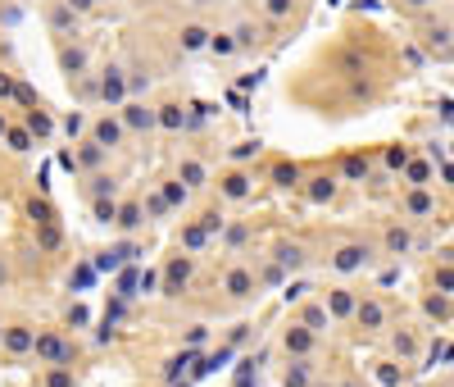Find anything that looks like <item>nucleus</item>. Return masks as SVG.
<instances>
[{"mask_svg":"<svg viewBox=\"0 0 454 387\" xmlns=\"http://www.w3.org/2000/svg\"><path fill=\"white\" fill-rule=\"evenodd\" d=\"M32 351H37V360H50V365H68V360H73V346H68L59 332H37Z\"/></svg>","mask_w":454,"mask_h":387,"instance_id":"1","label":"nucleus"},{"mask_svg":"<svg viewBox=\"0 0 454 387\" xmlns=\"http://www.w3.org/2000/svg\"><path fill=\"white\" fill-rule=\"evenodd\" d=\"M314 337H318V332H309L300 319H295V323H286V332H282V351L295 355V360H304V355L314 351Z\"/></svg>","mask_w":454,"mask_h":387,"instance_id":"2","label":"nucleus"},{"mask_svg":"<svg viewBox=\"0 0 454 387\" xmlns=\"http://www.w3.org/2000/svg\"><path fill=\"white\" fill-rule=\"evenodd\" d=\"M355 323H359V328H368V332H382V328H386V305L373 301V296H364L355 305Z\"/></svg>","mask_w":454,"mask_h":387,"instance_id":"3","label":"nucleus"},{"mask_svg":"<svg viewBox=\"0 0 454 387\" xmlns=\"http://www.w3.org/2000/svg\"><path fill=\"white\" fill-rule=\"evenodd\" d=\"M368 260H373V251L368 246H359V242H350V246H341V251L332 255V265L341 269V274H355V269H364Z\"/></svg>","mask_w":454,"mask_h":387,"instance_id":"4","label":"nucleus"},{"mask_svg":"<svg viewBox=\"0 0 454 387\" xmlns=\"http://www.w3.org/2000/svg\"><path fill=\"white\" fill-rule=\"evenodd\" d=\"M123 133H128V128H123V119H114V114H105V119L91 123V142L96 146H119Z\"/></svg>","mask_w":454,"mask_h":387,"instance_id":"5","label":"nucleus"},{"mask_svg":"<svg viewBox=\"0 0 454 387\" xmlns=\"http://www.w3.org/2000/svg\"><path fill=\"white\" fill-rule=\"evenodd\" d=\"M186 278H191V255H173V260H168V269H164V292L173 296Z\"/></svg>","mask_w":454,"mask_h":387,"instance_id":"6","label":"nucleus"},{"mask_svg":"<svg viewBox=\"0 0 454 387\" xmlns=\"http://www.w3.org/2000/svg\"><path fill=\"white\" fill-rule=\"evenodd\" d=\"M323 305H327L332 319H346V314H355L359 296H355V292H346V287H336V292H327V296H323Z\"/></svg>","mask_w":454,"mask_h":387,"instance_id":"7","label":"nucleus"},{"mask_svg":"<svg viewBox=\"0 0 454 387\" xmlns=\"http://www.w3.org/2000/svg\"><path fill=\"white\" fill-rule=\"evenodd\" d=\"M300 323L309 332H327V328H332V314H327L323 301H309V305H300Z\"/></svg>","mask_w":454,"mask_h":387,"instance_id":"8","label":"nucleus"},{"mask_svg":"<svg viewBox=\"0 0 454 387\" xmlns=\"http://www.w3.org/2000/svg\"><path fill=\"white\" fill-rule=\"evenodd\" d=\"M32 342H37L32 328H23V323H19V328H5V351H10V355H28Z\"/></svg>","mask_w":454,"mask_h":387,"instance_id":"9","label":"nucleus"},{"mask_svg":"<svg viewBox=\"0 0 454 387\" xmlns=\"http://www.w3.org/2000/svg\"><path fill=\"white\" fill-rule=\"evenodd\" d=\"M223 287H227V296H250V292H255V274H250V269H227Z\"/></svg>","mask_w":454,"mask_h":387,"instance_id":"10","label":"nucleus"},{"mask_svg":"<svg viewBox=\"0 0 454 387\" xmlns=\"http://www.w3.org/2000/svg\"><path fill=\"white\" fill-rule=\"evenodd\" d=\"M123 128L128 133H146V128H155V114L146 105H123Z\"/></svg>","mask_w":454,"mask_h":387,"instance_id":"11","label":"nucleus"},{"mask_svg":"<svg viewBox=\"0 0 454 387\" xmlns=\"http://www.w3.org/2000/svg\"><path fill=\"white\" fill-rule=\"evenodd\" d=\"M404 210H409L413 214V219H427V214H432L436 210V196H432V191H409V200H404Z\"/></svg>","mask_w":454,"mask_h":387,"instance_id":"12","label":"nucleus"},{"mask_svg":"<svg viewBox=\"0 0 454 387\" xmlns=\"http://www.w3.org/2000/svg\"><path fill=\"white\" fill-rule=\"evenodd\" d=\"M123 91H128L123 73H119V68H105V77H100V96H105V100H123Z\"/></svg>","mask_w":454,"mask_h":387,"instance_id":"13","label":"nucleus"},{"mask_svg":"<svg viewBox=\"0 0 454 387\" xmlns=\"http://www.w3.org/2000/svg\"><path fill=\"white\" fill-rule=\"evenodd\" d=\"M218 191H223L227 200H241V196L250 191V178H246V173H227L223 182H218Z\"/></svg>","mask_w":454,"mask_h":387,"instance_id":"14","label":"nucleus"},{"mask_svg":"<svg viewBox=\"0 0 454 387\" xmlns=\"http://www.w3.org/2000/svg\"><path fill=\"white\" fill-rule=\"evenodd\" d=\"M205 164H200V160H186V164H182V173H177V182H186V191H191V187H205Z\"/></svg>","mask_w":454,"mask_h":387,"instance_id":"15","label":"nucleus"},{"mask_svg":"<svg viewBox=\"0 0 454 387\" xmlns=\"http://www.w3.org/2000/svg\"><path fill=\"white\" fill-rule=\"evenodd\" d=\"M391 346H395V355H400V360H413V355H418V337H413L409 328L395 332V337H391Z\"/></svg>","mask_w":454,"mask_h":387,"instance_id":"16","label":"nucleus"},{"mask_svg":"<svg viewBox=\"0 0 454 387\" xmlns=\"http://www.w3.org/2000/svg\"><path fill=\"white\" fill-rule=\"evenodd\" d=\"M282 383L286 387H309V360H291L286 374H282Z\"/></svg>","mask_w":454,"mask_h":387,"instance_id":"17","label":"nucleus"},{"mask_svg":"<svg viewBox=\"0 0 454 387\" xmlns=\"http://www.w3.org/2000/svg\"><path fill=\"white\" fill-rule=\"evenodd\" d=\"M422 310L432 314V319H450V301H445V292H427V301H422Z\"/></svg>","mask_w":454,"mask_h":387,"instance_id":"18","label":"nucleus"},{"mask_svg":"<svg viewBox=\"0 0 454 387\" xmlns=\"http://www.w3.org/2000/svg\"><path fill=\"white\" fill-rule=\"evenodd\" d=\"M205 46H209V32L200 28V23L182 28V50H205Z\"/></svg>","mask_w":454,"mask_h":387,"instance_id":"19","label":"nucleus"},{"mask_svg":"<svg viewBox=\"0 0 454 387\" xmlns=\"http://www.w3.org/2000/svg\"><path fill=\"white\" fill-rule=\"evenodd\" d=\"M277 265L282 269H300L304 265V251H300V246H277Z\"/></svg>","mask_w":454,"mask_h":387,"instance_id":"20","label":"nucleus"},{"mask_svg":"<svg viewBox=\"0 0 454 387\" xmlns=\"http://www.w3.org/2000/svg\"><path fill=\"white\" fill-rule=\"evenodd\" d=\"M386 251H391V255L409 251V232H404V228H391V232H386Z\"/></svg>","mask_w":454,"mask_h":387,"instance_id":"21","label":"nucleus"},{"mask_svg":"<svg viewBox=\"0 0 454 387\" xmlns=\"http://www.w3.org/2000/svg\"><path fill=\"white\" fill-rule=\"evenodd\" d=\"M64 68H68V77H77L82 68H87V50H68V55H64Z\"/></svg>","mask_w":454,"mask_h":387,"instance_id":"22","label":"nucleus"},{"mask_svg":"<svg viewBox=\"0 0 454 387\" xmlns=\"http://www.w3.org/2000/svg\"><path fill=\"white\" fill-rule=\"evenodd\" d=\"M209 50H214V55H232V50H237V41H232L227 32H218L214 41H209Z\"/></svg>","mask_w":454,"mask_h":387,"instance_id":"23","label":"nucleus"},{"mask_svg":"<svg viewBox=\"0 0 454 387\" xmlns=\"http://www.w3.org/2000/svg\"><path fill=\"white\" fill-rule=\"evenodd\" d=\"M155 123H164V128H182V110H177V105H168L164 114H155Z\"/></svg>","mask_w":454,"mask_h":387,"instance_id":"24","label":"nucleus"},{"mask_svg":"<svg viewBox=\"0 0 454 387\" xmlns=\"http://www.w3.org/2000/svg\"><path fill=\"white\" fill-rule=\"evenodd\" d=\"M28 128H32L37 137H46V133H50V119H46L41 110H32V114H28Z\"/></svg>","mask_w":454,"mask_h":387,"instance_id":"25","label":"nucleus"},{"mask_svg":"<svg viewBox=\"0 0 454 387\" xmlns=\"http://www.w3.org/2000/svg\"><path fill=\"white\" fill-rule=\"evenodd\" d=\"M432 287H436V292H454V269H436Z\"/></svg>","mask_w":454,"mask_h":387,"instance_id":"26","label":"nucleus"},{"mask_svg":"<svg viewBox=\"0 0 454 387\" xmlns=\"http://www.w3.org/2000/svg\"><path fill=\"white\" fill-rule=\"evenodd\" d=\"M336 196V182H332V178H318V182H314V200H332Z\"/></svg>","mask_w":454,"mask_h":387,"instance_id":"27","label":"nucleus"},{"mask_svg":"<svg viewBox=\"0 0 454 387\" xmlns=\"http://www.w3.org/2000/svg\"><path fill=\"white\" fill-rule=\"evenodd\" d=\"M137 223H141V210H137V205H128V210L119 214V228H137Z\"/></svg>","mask_w":454,"mask_h":387,"instance_id":"28","label":"nucleus"},{"mask_svg":"<svg viewBox=\"0 0 454 387\" xmlns=\"http://www.w3.org/2000/svg\"><path fill=\"white\" fill-rule=\"evenodd\" d=\"M386 164L391 169H404V164H409V151H404V146H400V151H386Z\"/></svg>","mask_w":454,"mask_h":387,"instance_id":"29","label":"nucleus"},{"mask_svg":"<svg viewBox=\"0 0 454 387\" xmlns=\"http://www.w3.org/2000/svg\"><path fill=\"white\" fill-rule=\"evenodd\" d=\"M87 319H91V314H87L82 305H73V310H68V323H73V328H87Z\"/></svg>","mask_w":454,"mask_h":387,"instance_id":"30","label":"nucleus"},{"mask_svg":"<svg viewBox=\"0 0 454 387\" xmlns=\"http://www.w3.org/2000/svg\"><path fill=\"white\" fill-rule=\"evenodd\" d=\"M10 96H19V87H14L10 73H0V100H10Z\"/></svg>","mask_w":454,"mask_h":387,"instance_id":"31","label":"nucleus"},{"mask_svg":"<svg viewBox=\"0 0 454 387\" xmlns=\"http://www.w3.org/2000/svg\"><path fill=\"white\" fill-rule=\"evenodd\" d=\"M409 178H413V182H418V187H422V182L432 178V169H427V164H409Z\"/></svg>","mask_w":454,"mask_h":387,"instance_id":"32","label":"nucleus"},{"mask_svg":"<svg viewBox=\"0 0 454 387\" xmlns=\"http://www.w3.org/2000/svg\"><path fill=\"white\" fill-rule=\"evenodd\" d=\"M114 214H119V210H114V200H100V205H96V219H114Z\"/></svg>","mask_w":454,"mask_h":387,"instance_id":"33","label":"nucleus"},{"mask_svg":"<svg viewBox=\"0 0 454 387\" xmlns=\"http://www.w3.org/2000/svg\"><path fill=\"white\" fill-rule=\"evenodd\" d=\"M250 41H255V28H250V23H241V28H237V46H250Z\"/></svg>","mask_w":454,"mask_h":387,"instance_id":"34","label":"nucleus"},{"mask_svg":"<svg viewBox=\"0 0 454 387\" xmlns=\"http://www.w3.org/2000/svg\"><path fill=\"white\" fill-rule=\"evenodd\" d=\"M50 387H73V378H68V369H55V374H50Z\"/></svg>","mask_w":454,"mask_h":387,"instance_id":"35","label":"nucleus"},{"mask_svg":"<svg viewBox=\"0 0 454 387\" xmlns=\"http://www.w3.org/2000/svg\"><path fill=\"white\" fill-rule=\"evenodd\" d=\"M64 5H68V10H77V14H91V10H96V0H64Z\"/></svg>","mask_w":454,"mask_h":387,"instance_id":"36","label":"nucleus"},{"mask_svg":"<svg viewBox=\"0 0 454 387\" xmlns=\"http://www.w3.org/2000/svg\"><path fill=\"white\" fill-rule=\"evenodd\" d=\"M286 10H291V0H268V14H273V19H282Z\"/></svg>","mask_w":454,"mask_h":387,"instance_id":"37","label":"nucleus"},{"mask_svg":"<svg viewBox=\"0 0 454 387\" xmlns=\"http://www.w3.org/2000/svg\"><path fill=\"white\" fill-rule=\"evenodd\" d=\"M291 182H295V169L282 164V169H277V187H291Z\"/></svg>","mask_w":454,"mask_h":387,"instance_id":"38","label":"nucleus"},{"mask_svg":"<svg viewBox=\"0 0 454 387\" xmlns=\"http://www.w3.org/2000/svg\"><path fill=\"white\" fill-rule=\"evenodd\" d=\"M168 200H173V205H177V200H186V187H182V182H173V187H168Z\"/></svg>","mask_w":454,"mask_h":387,"instance_id":"39","label":"nucleus"},{"mask_svg":"<svg viewBox=\"0 0 454 387\" xmlns=\"http://www.w3.org/2000/svg\"><path fill=\"white\" fill-rule=\"evenodd\" d=\"M404 5H413V10H422V5H432V0H404Z\"/></svg>","mask_w":454,"mask_h":387,"instance_id":"40","label":"nucleus"},{"mask_svg":"<svg viewBox=\"0 0 454 387\" xmlns=\"http://www.w3.org/2000/svg\"><path fill=\"white\" fill-rule=\"evenodd\" d=\"M5 133H10V123H5V114H0V137H5Z\"/></svg>","mask_w":454,"mask_h":387,"instance_id":"41","label":"nucleus"},{"mask_svg":"<svg viewBox=\"0 0 454 387\" xmlns=\"http://www.w3.org/2000/svg\"><path fill=\"white\" fill-rule=\"evenodd\" d=\"M0 283H5V265H0Z\"/></svg>","mask_w":454,"mask_h":387,"instance_id":"42","label":"nucleus"},{"mask_svg":"<svg viewBox=\"0 0 454 387\" xmlns=\"http://www.w3.org/2000/svg\"><path fill=\"white\" fill-rule=\"evenodd\" d=\"M195 5H205V0H195Z\"/></svg>","mask_w":454,"mask_h":387,"instance_id":"43","label":"nucleus"}]
</instances>
